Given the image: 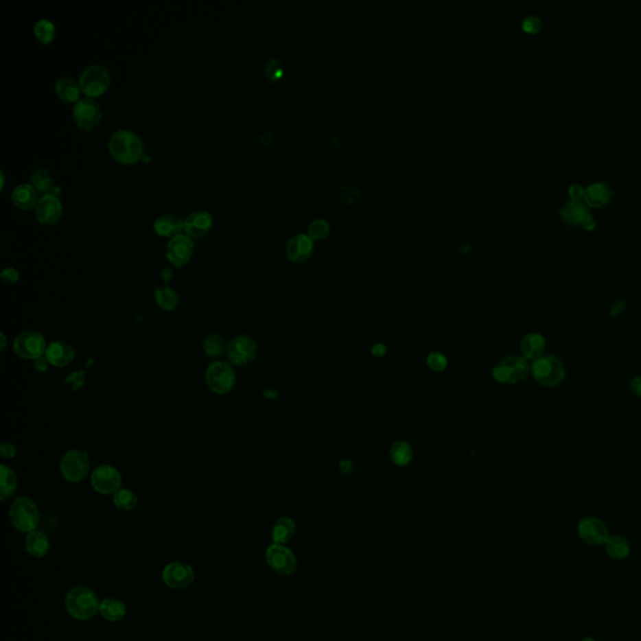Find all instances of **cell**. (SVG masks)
Returning a JSON list of instances; mask_svg holds the SVG:
<instances>
[{
    "label": "cell",
    "instance_id": "cell-1",
    "mask_svg": "<svg viewBox=\"0 0 641 641\" xmlns=\"http://www.w3.org/2000/svg\"><path fill=\"white\" fill-rule=\"evenodd\" d=\"M108 150L117 162L135 164L144 154V143L136 132L130 129H117L109 137Z\"/></svg>",
    "mask_w": 641,
    "mask_h": 641
},
{
    "label": "cell",
    "instance_id": "cell-2",
    "mask_svg": "<svg viewBox=\"0 0 641 641\" xmlns=\"http://www.w3.org/2000/svg\"><path fill=\"white\" fill-rule=\"evenodd\" d=\"M100 603L97 594L86 586H75L65 596L67 611L79 621L94 618L100 613Z\"/></svg>",
    "mask_w": 641,
    "mask_h": 641
},
{
    "label": "cell",
    "instance_id": "cell-3",
    "mask_svg": "<svg viewBox=\"0 0 641 641\" xmlns=\"http://www.w3.org/2000/svg\"><path fill=\"white\" fill-rule=\"evenodd\" d=\"M9 519L13 526L25 534L36 531L40 521V511L34 500L21 496L13 501L9 509Z\"/></svg>",
    "mask_w": 641,
    "mask_h": 641
},
{
    "label": "cell",
    "instance_id": "cell-4",
    "mask_svg": "<svg viewBox=\"0 0 641 641\" xmlns=\"http://www.w3.org/2000/svg\"><path fill=\"white\" fill-rule=\"evenodd\" d=\"M59 471L68 482L78 484L91 472V457L83 450H68L60 458Z\"/></svg>",
    "mask_w": 641,
    "mask_h": 641
},
{
    "label": "cell",
    "instance_id": "cell-5",
    "mask_svg": "<svg viewBox=\"0 0 641 641\" xmlns=\"http://www.w3.org/2000/svg\"><path fill=\"white\" fill-rule=\"evenodd\" d=\"M531 372V366L522 356H509L492 369V377L499 384H519Z\"/></svg>",
    "mask_w": 641,
    "mask_h": 641
},
{
    "label": "cell",
    "instance_id": "cell-6",
    "mask_svg": "<svg viewBox=\"0 0 641 641\" xmlns=\"http://www.w3.org/2000/svg\"><path fill=\"white\" fill-rule=\"evenodd\" d=\"M78 83L82 93L88 95V98H94L107 92L110 86V75L104 65H91L82 71Z\"/></svg>",
    "mask_w": 641,
    "mask_h": 641
},
{
    "label": "cell",
    "instance_id": "cell-7",
    "mask_svg": "<svg viewBox=\"0 0 641 641\" xmlns=\"http://www.w3.org/2000/svg\"><path fill=\"white\" fill-rule=\"evenodd\" d=\"M531 373L540 385L554 387L563 381L566 371L560 358L556 356H542L531 364Z\"/></svg>",
    "mask_w": 641,
    "mask_h": 641
},
{
    "label": "cell",
    "instance_id": "cell-8",
    "mask_svg": "<svg viewBox=\"0 0 641 641\" xmlns=\"http://www.w3.org/2000/svg\"><path fill=\"white\" fill-rule=\"evenodd\" d=\"M48 343L44 336L33 329L23 331L15 336L13 341V349L15 355L27 361H34L39 357L45 356Z\"/></svg>",
    "mask_w": 641,
    "mask_h": 641
},
{
    "label": "cell",
    "instance_id": "cell-9",
    "mask_svg": "<svg viewBox=\"0 0 641 641\" xmlns=\"http://www.w3.org/2000/svg\"><path fill=\"white\" fill-rule=\"evenodd\" d=\"M206 384L215 395H226L233 390L235 385V372L227 362L215 361L207 367Z\"/></svg>",
    "mask_w": 641,
    "mask_h": 641
},
{
    "label": "cell",
    "instance_id": "cell-10",
    "mask_svg": "<svg viewBox=\"0 0 641 641\" xmlns=\"http://www.w3.org/2000/svg\"><path fill=\"white\" fill-rule=\"evenodd\" d=\"M123 476L121 471L113 465H100L91 472V485L93 490L100 495H115L121 490Z\"/></svg>",
    "mask_w": 641,
    "mask_h": 641
},
{
    "label": "cell",
    "instance_id": "cell-11",
    "mask_svg": "<svg viewBox=\"0 0 641 641\" xmlns=\"http://www.w3.org/2000/svg\"><path fill=\"white\" fill-rule=\"evenodd\" d=\"M257 346L256 341L247 335H238L231 340L227 345V358L229 362L235 366H247L256 360Z\"/></svg>",
    "mask_w": 641,
    "mask_h": 641
},
{
    "label": "cell",
    "instance_id": "cell-12",
    "mask_svg": "<svg viewBox=\"0 0 641 641\" xmlns=\"http://www.w3.org/2000/svg\"><path fill=\"white\" fill-rule=\"evenodd\" d=\"M266 561L272 570L281 576H288L297 568V559L285 545L273 544L266 551Z\"/></svg>",
    "mask_w": 641,
    "mask_h": 641
},
{
    "label": "cell",
    "instance_id": "cell-13",
    "mask_svg": "<svg viewBox=\"0 0 641 641\" xmlns=\"http://www.w3.org/2000/svg\"><path fill=\"white\" fill-rule=\"evenodd\" d=\"M73 117L83 130H92L102 119V108L93 98H80L73 107Z\"/></svg>",
    "mask_w": 641,
    "mask_h": 641
},
{
    "label": "cell",
    "instance_id": "cell-14",
    "mask_svg": "<svg viewBox=\"0 0 641 641\" xmlns=\"http://www.w3.org/2000/svg\"><path fill=\"white\" fill-rule=\"evenodd\" d=\"M164 584L174 590L187 589L194 583L196 574L192 566L188 563L174 561L168 563L163 570Z\"/></svg>",
    "mask_w": 641,
    "mask_h": 641
},
{
    "label": "cell",
    "instance_id": "cell-15",
    "mask_svg": "<svg viewBox=\"0 0 641 641\" xmlns=\"http://www.w3.org/2000/svg\"><path fill=\"white\" fill-rule=\"evenodd\" d=\"M194 243L192 238L187 235H178L171 238L167 244L165 255L170 264L174 267H183L192 258Z\"/></svg>",
    "mask_w": 641,
    "mask_h": 641
},
{
    "label": "cell",
    "instance_id": "cell-16",
    "mask_svg": "<svg viewBox=\"0 0 641 641\" xmlns=\"http://www.w3.org/2000/svg\"><path fill=\"white\" fill-rule=\"evenodd\" d=\"M579 536L583 541L590 545H601L609 539V530L604 521L598 517H586L580 521L577 526Z\"/></svg>",
    "mask_w": 641,
    "mask_h": 641
},
{
    "label": "cell",
    "instance_id": "cell-17",
    "mask_svg": "<svg viewBox=\"0 0 641 641\" xmlns=\"http://www.w3.org/2000/svg\"><path fill=\"white\" fill-rule=\"evenodd\" d=\"M36 214L40 223L56 224L62 218L63 205L58 196L44 194L36 202Z\"/></svg>",
    "mask_w": 641,
    "mask_h": 641
},
{
    "label": "cell",
    "instance_id": "cell-18",
    "mask_svg": "<svg viewBox=\"0 0 641 641\" xmlns=\"http://www.w3.org/2000/svg\"><path fill=\"white\" fill-rule=\"evenodd\" d=\"M45 357L49 361L50 366L57 367V369H63L74 362L75 349L71 343L57 340L48 345V349L45 351Z\"/></svg>",
    "mask_w": 641,
    "mask_h": 641
},
{
    "label": "cell",
    "instance_id": "cell-19",
    "mask_svg": "<svg viewBox=\"0 0 641 641\" xmlns=\"http://www.w3.org/2000/svg\"><path fill=\"white\" fill-rule=\"evenodd\" d=\"M312 248H314L312 238L305 233H299V235H293L292 238L287 242L285 252L292 262L302 264L310 258L312 253Z\"/></svg>",
    "mask_w": 641,
    "mask_h": 641
},
{
    "label": "cell",
    "instance_id": "cell-20",
    "mask_svg": "<svg viewBox=\"0 0 641 641\" xmlns=\"http://www.w3.org/2000/svg\"><path fill=\"white\" fill-rule=\"evenodd\" d=\"M613 200V189L605 182H594L585 187V205L592 208H603Z\"/></svg>",
    "mask_w": 641,
    "mask_h": 641
},
{
    "label": "cell",
    "instance_id": "cell-21",
    "mask_svg": "<svg viewBox=\"0 0 641 641\" xmlns=\"http://www.w3.org/2000/svg\"><path fill=\"white\" fill-rule=\"evenodd\" d=\"M213 226V217L207 211H196L185 218V233L189 237H202Z\"/></svg>",
    "mask_w": 641,
    "mask_h": 641
},
{
    "label": "cell",
    "instance_id": "cell-22",
    "mask_svg": "<svg viewBox=\"0 0 641 641\" xmlns=\"http://www.w3.org/2000/svg\"><path fill=\"white\" fill-rule=\"evenodd\" d=\"M589 213V207L585 205L584 200H568L560 208V217L568 226H580L585 215Z\"/></svg>",
    "mask_w": 641,
    "mask_h": 641
},
{
    "label": "cell",
    "instance_id": "cell-23",
    "mask_svg": "<svg viewBox=\"0 0 641 641\" xmlns=\"http://www.w3.org/2000/svg\"><path fill=\"white\" fill-rule=\"evenodd\" d=\"M546 349V341L544 336L540 334H527L522 341H521L520 351L521 355L527 361H536L544 355V351Z\"/></svg>",
    "mask_w": 641,
    "mask_h": 641
},
{
    "label": "cell",
    "instance_id": "cell-24",
    "mask_svg": "<svg viewBox=\"0 0 641 641\" xmlns=\"http://www.w3.org/2000/svg\"><path fill=\"white\" fill-rule=\"evenodd\" d=\"M154 231L162 237H176L185 231V220L176 214H162L154 221Z\"/></svg>",
    "mask_w": 641,
    "mask_h": 641
},
{
    "label": "cell",
    "instance_id": "cell-25",
    "mask_svg": "<svg viewBox=\"0 0 641 641\" xmlns=\"http://www.w3.org/2000/svg\"><path fill=\"white\" fill-rule=\"evenodd\" d=\"M54 89L57 93L58 98L63 100L65 103H74L75 104L80 100L79 97H80L82 91H80L78 82H75L74 79L68 77V75L58 79Z\"/></svg>",
    "mask_w": 641,
    "mask_h": 641
},
{
    "label": "cell",
    "instance_id": "cell-26",
    "mask_svg": "<svg viewBox=\"0 0 641 641\" xmlns=\"http://www.w3.org/2000/svg\"><path fill=\"white\" fill-rule=\"evenodd\" d=\"M12 200L19 209L28 211L33 207L36 208V202L39 198L36 197V191L33 185L30 183H23V185H16L13 189Z\"/></svg>",
    "mask_w": 641,
    "mask_h": 641
},
{
    "label": "cell",
    "instance_id": "cell-27",
    "mask_svg": "<svg viewBox=\"0 0 641 641\" xmlns=\"http://www.w3.org/2000/svg\"><path fill=\"white\" fill-rule=\"evenodd\" d=\"M25 550L33 557H44L48 555L50 550V541L48 536L40 531H33L27 535Z\"/></svg>",
    "mask_w": 641,
    "mask_h": 641
},
{
    "label": "cell",
    "instance_id": "cell-28",
    "mask_svg": "<svg viewBox=\"0 0 641 641\" xmlns=\"http://www.w3.org/2000/svg\"><path fill=\"white\" fill-rule=\"evenodd\" d=\"M100 613L108 621L117 622L126 618L127 606L119 598H107L102 600Z\"/></svg>",
    "mask_w": 641,
    "mask_h": 641
},
{
    "label": "cell",
    "instance_id": "cell-29",
    "mask_svg": "<svg viewBox=\"0 0 641 641\" xmlns=\"http://www.w3.org/2000/svg\"><path fill=\"white\" fill-rule=\"evenodd\" d=\"M294 534H296V522L288 516L279 517L272 527L271 535L273 544L285 545V542L292 539Z\"/></svg>",
    "mask_w": 641,
    "mask_h": 641
},
{
    "label": "cell",
    "instance_id": "cell-30",
    "mask_svg": "<svg viewBox=\"0 0 641 641\" xmlns=\"http://www.w3.org/2000/svg\"><path fill=\"white\" fill-rule=\"evenodd\" d=\"M18 489V476L12 467L5 463L0 465V500L4 502L10 499Z\"/></svg>",
    "mask_w": 641,
    "mask_h": 641
},
{
    "label": "cell",
    "instance_id": "cell-31",
    "mask_svg": "<svg viewBox=\"0 0 641 641\" xmlns=\"http://www.w3.org/2000/svg\"><path fill=\"white\" fill-rule=\"evenodd\" d=\"M390 457L393 465L399 467H406L413 458V449L410 442L399 440L393 442L390 449Z\"/></svg>",
    "mask_w": 641,
    "mask_h": 641
},
{
    "label": "cell",
    "instance_id": "cell-32",
    "mask_svg": "<svg viewBox=\"0 0 641 641\" xmlns=\"http://www.w3.org/2000/svg\"><path fill=\"white\" fill-rule=\"evenodd\" d=\"M154 301L157 306L165 312H173L179 306L178 293L170 285L157 287L154 291Z\"/></svg>",
    "mask_w": 641,
    "mask_h": 641
},
{
    "label": "cell",
    "instance_id": "cell-33",
    "mask_svg": "<svg viewBox=\"0 0 641 641\" xmlns=\"http://www.w3.org/2000/svg\"><path fill=\"white\" fill-rule=\"evenodd\" d=\"M30 185L34 187L36 192L51 194L56 185L53 182V176L45 168H36L30 174Z\"/></svg>",
    "mask_w": 641,
    "mask_h": 641
},
{
    "label": "cell",
    "instance_id": "cell-34",
    "mask_svg": "<svg viewBox=\"0 0 641 641\" xmlns=\"http://www.w3.org/2000/svg\"><path fill=\"white\" fill-rule=\"evenodd\" d=\"M605 544L607 555L615 560H622L630 554V545L621 536H611L607 539Z\"/></svg>",
    "mask_w": 641,
    "mask_h": 641
},
{
    "label": "cell",
    "instance_id": "cell-35",
    "mask_svg": "<svg viewBox=\"0 0 641 641\" xmlns=\"http://www.w3.org/2000/svg\"><path fill=\"white\" fill-rule=\"evenodd\" d=\"M113 504L121 511H133L138 505V496L132 490L121 487L113 495Z\"/></svg>",
    "mask_w": 641,
    "mask_h": 641
},
{
    "label": "cell",
    "instance_id": "cell-36",
    "mask_svg": "<svg viewBox=\"0 0 641 641\" xmlns=\"http://www.w3.org/2000/svg\"><path fill=\"white\" fill-rule=\"evenodd\" d=\"M226 349H227V345L222 338L221 335L218 334H211L207 336L203 341V351L206 356L211 357V358L221 356L223 352H226Z\"/></svg>",
    "mask_w": 641,
    "mask_h": 641
},
{
    "label": "cell",
    "instance_id": "cell-37",
    "mask_svg": "<svg viewBox=\"0 0 641 641\" xmlns=\"http://www.w3.org/2000/svg\"><path fill=\"white\" fill-rule=\"evenodd\" d=\"M34 34L40 43H51L56 36V25L49 19H39L34 24Z\"/></svg>",
    "mask_w": 641,
    "mask_h": 641
},
{
    "label": "cell",
    "instance_id": "cell-38",
    "mask_svg": "<svg viewBox=\"0 0 641 641\" xmlns=\"http://www.w3.org/2000/svg\"><path fill=\"white\" fill-rule=\"evenodd\" d=\"M426 364H428V369L434 372H442V371L446 370L447 366H449V360L446 355H443L442 352H439V351H434L431 353H428V358H426Z\"/></svg>",
    "mask_w": 641,
    "mask_h": 641
},
{
    "label": "cell",
    "instance_id": "cell-39",
    "mask_svg": "<svg viewBox=\"0 0 641 641\" xmlns=\"http://www.w3.org/2000/svg\"><path fill=\"white\" fill-rule=\"evenodd\" d=\"M329 231V224L326 220L323 218H317V220H314L311 222L310 227H308V235L314 240H320L323 237H326Z\"/></svg>",
    "mask_w": 641,
    "mask_h": 641
},
{
    "label": "cell",
    "instance_id": "cell-40",
    "mask_svg": "<svg viewBox=\"0 0 641 641\" xmlns=\"http://www.w3.org/2000/svg\"><path fill=\"white\" fill-rule=\"evenodd\" d=\"M84 382H86V371L84 370L74 371L69 373L65 380V385L69 386L73 391L80 390L84 386Z\"/></svg>",
    "mask_w": 641,
    "mask_h": 641
},
{
    "label": "cell",
    "instance_id": "cell-41",
    "mask_svg": "<svg viewBox=\"0 0 641 641\" xmlns=\"http://www.w3.org/2000/svg\"><path fill=\"white\" fill-rule=\"evenodd\" d=\"M266 75L272 82H276L283 75V65L279 59L272 58L268 60V63L266 65Z\"/></svg>",
    "mask_w": 641,
    "mask_h": 641
},
{
    "label": "cell",
    "instance_id": "cell-42",
    "mask_svg": "<svg viewBox=\"0 0 641 641\" xmlns=\"http://www.w3.org/2000/svg\"><path fill=\"white\" fill-rule=\"evenodd\" d=\"M542 19L540 16L537 15H528L526 16L524 21H522V24L521 27L522 29L526 32V33H530V34H536L539 33L542 29Z\"/></svg>",
    "mask_w": 641,
    "mask_h": 641
},
{
    "label": "cell",
    "instance_id": "cell-43",
    "mask_svg": "<svg viewBox=\"0 0 641 641\" xmlns=\"http://www.w3.org/2000/svg\"><path fill=\"white\" fill-rule=\"evenodd\" d=\"M338 196L345 202H355L361 197L360 189L353 185H341L338 188Z\"/></svg>",
    "mask_w": 641,
    "mask_h": 641
},
{
    "label": "cell",
    "instance_id": "cell-44",
    "mask_svg": "<svg viewBox=\"0 0 641 641\" xmlns=\"http://www.w3.org/2000/svg\"><path fill=\"white\" fill-rule=\"evenodd\" d=\"M0 277L7 285H15L19 281L21 275H19L18 270H15L14 267H7V268H4L1 271Z\"/></svg>",
    "mask_w": 641,
    "mask_h": 641
},
{
    "label": "cell",
    "instance_id": "cell-45",
    "mask_svg": "<svg viewBox=\"0 0 641 641\" xmlns=\"http://www.w3.org/2000/svg\"><path fill=\"white\" fill-rule=\"evenodd\" d=\"M568 193H569V200H584L585 187L579 183H574L569 187Z\"/></svg>",
    "mask_w": 641,
    "mask_h": 641
},
{
    "label": "cell",
    "instance_id": "cell-46",
    "mask_svg": "<svg viewBox=\"0 0 641 641\" xmlns=\"http://www.w3.org/2000/svg\"><path fill=\"white\" fill-rule=\"evenodd\" d=\"M16 452H18V450H16L14 445L10 443V442H3V443L0 445V455H1L3 458H8V460L14 458V457L16 456Z\"/></svg>",
    "mask_w": 641,
    "mask_h": 641
},
{
    "label": "cell",
    "instance_id": "cell-47",
    "mask_svg": "<svg viewBox=\"0 0 641 641\" xmlns=\"http://www.w3.org/2000/svg\"><path fill=\"white\" fill-rule=\"evenodd\" d=\"M387 351H388V349H387V346H386L385 343L377 342L375 343V345H372V347H371V355L373 357H377V358H382V357H385L386 355H387Z\"/></svg>",
    "mask_w": 641,
    "mask_h": 641
},
{
    "label": "cell",
    "instance_id": "cell-48",
    "mask_svg": "<svg viewBox=\"0 0 641 641\" xmlns=\"http://www.w3.org/2000/svg\"><path fill=\"white\" fill-rule=\"evenodd\" d=\"M49 361L47 360V357L45 356L39 357V358H36V360L33 361V367H34V370H36V372H39V373L47 372L48 369H49Z\"/></svg>",
    "mask_w": 641,
    "mask_h": 641
},
{
    "label": "cell",
    "instance_id": "cell-49",
    "mask_svg": "<svg viewBox=\"0 0 641 641\" xmlns=\"http://www.w3.org/2000/svg\"><path fill=\"white\" fill-rule=\"evenodd\" d=\"M580 226H581V229H584V231L592 232V231L596 229V220H595V217H594L592 213L586 214L584 220L580 223Z\"/></svg>",
    "mask_w": 641,
    "mask_h": 641
},
{
    "label": "cell",
    "instance_id": "cell-50",
    "mask_svg": "<svg viewBox=\"0 0 641 641\" xmlns=\"http://www.w3.org/2000/svg\"><path fill=\"white\" fill-rule=\"evenodd\" d=\"M338 470H340V472L343 474V475H349V474H352L353 470H355V465H353V463H352L351 460H349V458H343V460H341L340 463H338Z\"/></svg>",
    "mask_w": 641,
    "mask_h": 641
},
{
    "label": "cell",
    "instance_id": "cell-51",
    "mask_svg": "<svg viewBox=\"0 0 641 641\" xmlns=\"http://www.w3.org/2000/svg\"><path fill=\"white\" fill-rule=\"evenodd\" d=\"M630 391L633 392L636 397H641V376H636L631 380Z\"/></svg>",
    "mask_w": 641,
    "mask_h": 641
},
{
    "label": "cell",
    "instance_id": "cell-52",
    "mask_svg": "<svg viewBox=\"0 0 641 641\" xmlns=\"http://www.w3.org/2000/svg\"><path fill=\"white\" fill-rule=\"evenodd\" d=\"M279 396V392L275 388H266L264 391V397L267 399H276Z\"/></svg>",
    "mask_w": 641,
    "mask_h": 641
},
{
    "label": "cell",
    "instance_id": "cell-53",
    "mask_svg": "<svg viewBox=\"0 0 641 641\" xmlns=\"http://www.w3.org/2000/svg\"><path fill=\"white\" fill-rule=\"evenodd\" d=\"M161 277H162V279H163L165 283H168L172 278H173V271H172L170 267H165V268H163L162 272H161Z\"/></svg>",
    "mask_w": 641,
    "mask_h": 641
},
{
    "label": "cell",
    "instance_id": "cell-54",
    "mask_svg": "<svg viewBox=\"0 0 641 641\" xmlns=\"http://www.w3.org/2000/svg\"><path fill=\"white\" fill-rule=\"evenodd\" d=\"M0 340H1V345H0L1 347H0V349H1V352H4L5 349H7L8 345L7 336H5V334H0Z\"/></svg>",
    "mask_w": 641,
    "mask_h": 641
},
{
    "label": "cell",
    "instance_id": "cell-55",
    "mask_svg": "<svg viewBox=\"0 0 641 641\" xmlns=\"http://www.w3.org/2000/svg\"><path fill=\"white\" fill-rule=\"evenodd\" d=\"M0 182H1V189L4 188V183H5V177H4V172L0 171Z\"/></svg>",
    "mask_w": 641,
    "mask_h": 641
},
{
    "label": "cell",
    "instance_id": "cell-56",
    "mask_svg": "<svg viewBox=\"0 0 641 641\" xmlns=\"http://www.w3.org/2000/svg\"><path fill=\"white\" fill-rule=\"evenodd\" d=\"M583 641H595V640H594L592 638H590V636H587V638H585L584 640Z\"/></svg>",
    "mask_w": 641,
    "mask_h": 641
}]
</instances>
